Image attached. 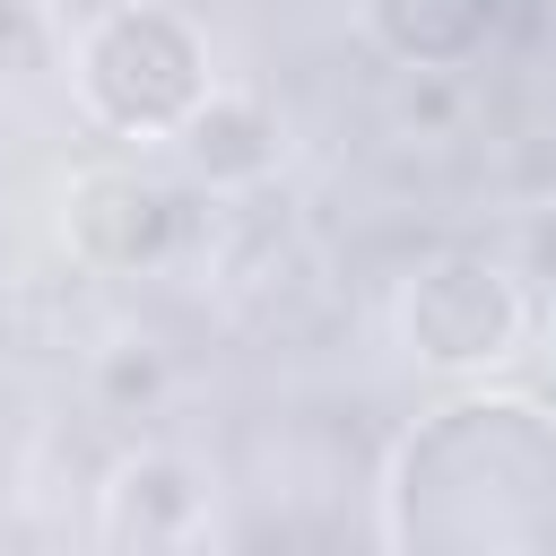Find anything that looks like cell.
I'll return each mask as SVG.
<instances>
[{"instance_id": "obj_1", "label": "cell", "mask_w": 556, "mask_h": 556, "mask_svg": "<svg viewBox=\"0 0 556 556\" xmlns=\"http://www.w3.org/2000/svg\"><path fill=\"white\" fill-rule=\"evenodd\" d=\"M374 530L400 556H556V408L460 382L382 460Z\"/></svg>"}, {"instance_id": "obj_2", "label": "cell", "mask_w": 556, "mask_h": 556, "mask_svg": "<svg viewBox=\"0 0 556 556\" xmlns=\"http://www.w3.org/2000/svg\"><path fill=\"white\" fill-rule=\"evenodd\" d=\"M217 87V52L208 26L174 0H113L78 26L70 43V96L104 139H174L191 122V104Z\"/></svg>"}, {"instance_id": "obj_3", "label": "cell", "mask_w": 556, "mask_h": 556, "mask_svg": "<svg viewBox=\"0 0 556 556\" xmlns=\"http://www.w3.org/2000/svg\"><path fill=\"white\" fill-rule=\"evenodd\" d=\"M539 295L530 278L486 252V243H443L426 261H408L400 295H391V339L417 374L434 382H486L530 348Z\"/></svg>"}, {"instance_id": "obj_4", "label": "cell", "mask_w": 556, "mask_h": 556, "mask_svg": "<svg viewBox=\"0 0 556 556\" xmlns=\"http://www.w3.org/2000/svg\"><path fill=\"white\" fill-rule=\"evenodd\" d=\"M61 243L96 278H148L191 243V200L139 165H87L61 191Z\"/></svg>"}, {"instance_id": "obj_5", "label": "cell", "mask_w": 556, "mask_h": 556, "mask_svg": "<svg viewBox=\"0 0 556 556\" xmlns=\"http://www.w3.org/2000/svg\"><path fill=\"white\" fill-rule=\"evenodd\" d=\"M217 539V478L182 443H139L96 486V547H208Z\"/></svg>"}, {"instance_id": "obj_6", "label": "cell", "mask_w": 556, "mask_h": 556, "mask_svg": "<svg viewBox=\"0 0 556 556\" xmlns=\"http://www.w3.org/2000/svg\"><path fill=\"white\" fill-rule=\"evenodd\" d=\"M165 148L182 156V174H191L208 200H261V191L287 174V113H278L261 87L217 78Z\"/></svg>"}, {"instance_id": "obj_7", "label": "cell", "mask_w": 556, "mask_h": 556, "mask_svg": "<svg viewBox=\"0 0 556 556\" xmlns=\"http://www.w3.org/2000/svg\"><path fill=\"white\" fill-rule=\"evenodd\" d=\"M513 0H356L365 43L391 70H478Z\"/></svg>"}, {"instance_id": "obj_8", "label": "cell", "mask_w": 556, "mask_h": 556, "mask_svg": "<svg viewBox=\"0 0 556 556\" xmlns=\"http://www.w3.org/2000/svg\"><path fill=\"white\" fill-rule=\"evenodd\" d=\"M460 122H469V70H400V87L382 96V130L391 139L443 148V139H460Z\"/></svg>"}, {"instance_id": "obj_9", "label": "cell", "mask_w": 556, "mask_h": 556, "mask_svg": "<svg viewBox=\"0 0 556 556\" xmlns=\"http://www.w3.org/2000/svg\"><path fill=\"white\" fill-rule=\"evenodd\" d=\"M96 408L104 417H148L156 400H165V382H174V365H165V348L156 339H113V348H96Z\"/></svg>"}, {"instance_id": "obj_10", "label": "cell", "mask_w": 556, "mask_h": 556, "mask_svg": "<svg viewBox=\"0 0 556 556\" xmlns=\"http://www.w3.org/2000/svg\"><path fill=\"white\" fill-rule=\"evenodd\" d=\"M504 191H513L521 208L556 200V130H521V139H513V156H504Z\"/></svg>"}, {"instance_id": "obj_11", "label": "cell", "mask_w": 556, "mask_h": 556, "mask_svg": "<svg viewBox=\"0 0 556 556\" xmlns=\"http://www.w3.org/2000/svg\"><path fill=\"white\" fill-rule=\"evenodd\" d=\"M521 278H530V295L539 287H556V200H539V208H521V243L504 252Z\"/></svg>"}, {"instance_id": "obj_12", "label": "cell", "mask_w": 556, "mask_h": 556, "mask_svg": "<svg viewBox=\"0 0 556 556\" xmlns=\"http://www.w3.org/2000/svg\"><path fill=\"white\" fill-rule=\"evenodd\" d=\"M35 43H43V9L35 0H0V70L35 61Z\"/></svg>"}]
</instances>
